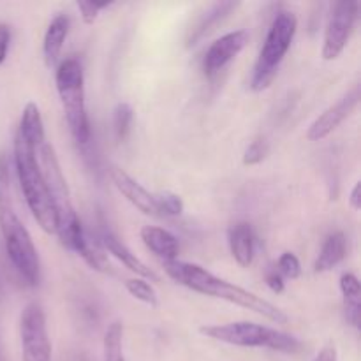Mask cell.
<instances>
[{
    "label": "cell",
    "instance_id": "cell-29",
    "mask_svg": "<svg viewBox=\"0 0 361 361\" xmlns=\"http://www.w3.org/2000/svg\"><path fill=\"white\" fill-rule=\"evenodd\" d=\"M11 41V30L7 25L0 23V63H4L7 56V49H9Z\"/></svg>",
    "mask_w": 361,
    "mask_h": 361
},
{
    "label": "cell",
    "instance_id": "cell-32",
    "mask_svg": "<svg viewBox=\"0 0 361 361\" xmlns=\"http://www.w3.org/2000/svg\"><path fill=\"white\" fill-rule=\"evenodd\" d=\"M0 361H4V360H2V356H0Z\"/></svg>",
    "mask_w": 361,
    "mask_h": 361
},
{
    "label": "cell",
    "instance_id": "cell-23",
    "mask_svg": "<svg viewBox=\"0 0 361 361\" xmlns=\"http://www.w3.org/2000/svg\"><path fill=\"white\" fill-rule=\"evenodd\" d=\"M134 111L127 102H120L116 104L115 111H113V130L118 141H123L130 133V126H133Z\"/></svg>",
    "mask_w": 361,
    "mask_h": 361
},
{
    "label": "cell",
    "instance_id": "cell-22",
    "mask_svg": "<svg viewBox=\"0 0 361 361\" xmlns=\"http://www.w3.org/2000/svg\"><path fill=\"white\" fill-rule=\"evenodd\" d=\"M126 289L133 298L137 300V302L145 303V305L148 307H157V293H155L154 286L148 281H145V279H127Z\"/></svg>",
    "mask_w": 361,
    "mask_h": 361
},
{
    "label": "cell",
    "instance_id": "cell-12",
    "mask_svg": "<svg viewBox=\"0 0 361 361\" xmlns=\"http://www.w3.org/2000/svg\"><path fill=\"white\" fill-rule=\"evenodd\" d=\"M109 176L111 182L115 183L116 189L126 196L129 203H133L141 214L150 215V217H161L157 210V203H155V194H150L140 182L133 178L129 173L123 171L122 168L111 166L109 168Z\"/></svg>",
    "mask_w": 361,
    "mask_h": 361
},
{
    "label": "cell",
    "instance_id": "cell-28",
    "mask_svg": "<svg viewBox=\"0 0 361 361\" xmlns=\"http://www.w3.org/2000/svg\"><path fill=\"white\" fill-rule=\"evenodd\" d=\"M264 281H267L268 288H270L275 295H281V293H284L286 282L277 270L267 271V277H264Z\"/></svg>",
    "mask_w": 361,
    "mask_h": 361
},
{
    "label": "cell",
    "instance_id": "cell-9",
    "mask_svg": "<svg viewBox=\"0 0 361 361\" xmlns=\"http://www.w3.org/2000/svg\"><path fill=\"white\" fill-rule=\"evenodd\" d=\"M358 9L360 2L356 0H338L331 4L330 16L324 28L323 51H321L324 60L338 59L345 49L356 20H358Z\"/></svg>",
    "mask_w": 361,
    "mask_h": 361
},
{
    "label": "cell",
    "instance_id": "cell-20",
    "mask_svg": "<svg viewBox=\"0 0 361 361\" xmlns=\"http://www.w3.org/2000/svg\"><path fill=\"white\" fill-rule=\"evenodd\" d=\"M236 6H238V4H235V2H221V4H215V6H212L210 9L207 11V14H204V16L197 21L196 27L190 30L189 39H187V46L190 48V46L197 44V41H200V39L203 37L208 30H212V27H214V25H217L222 18L228 16V14L231 13Z\"/></svg>",
    "mask_w": 361,
    "mask_h": 361
},
{
    "label": "cell",
    "instance_id": "cell-30",
    "mask_svg": "<svg viewBox=\"0 0 361 361\" xmlns=\"http://www.w3.org/2000/svg\"><path fill=\"white\" fill-rule=\"evenodd\" d=\"M314 361H338L337 358V349H335L334 344H328L317 353V356L314 358Z\"/></svg>",
    "mask_w": 361,
    "mask_h": 361
},
{
    "label": "cell",
    "instance_id": "cell-15",
    "mask_svg": "<svg viewBox=\"0 0 361 361\" xmlns=\"http://www.w3.org/2000/svg\"><path fill=\"white\" fill-rule=\"evenodd\" d=\"M71 21L66 14H56L48 25V30L44 34V41H42V55H44V62L48 67L56 66L62 53L63 42H66L67 34H69Z\"/></svg>",
    "mask_w": 361,
    "mask_h": 361
},
{
    "label": "cell",
    "instance_id": "cell-2",
    "mask_svg": "<svg viewBox=\"0 0 361 361\" xmlns=\"http://www.w3.org/2000/svg\"><path fill=\"white\" fill-rule=\"evenodd\" d=\"M39 164H41L42 175H44L46 187H48L49 197H51L53 212H55L56 231L55 235L60 238V243L67 250L80 254L81 257L87 252L88 235L81 226L80 217L76 214L73 200H71L69 187H67L66 176L60 168L59 157L49 143H44L37 150Z\"/></svg>",
    "mask_w": 361,
    "mask_h": 361
},
{
    "label": "cell",
    "instance_id": "cell-16",
    "mask_svg": "<svg viewBox=\"0 0 361 361\" xmlns=\"http://www.w3.org/2000/svg\"><path fill=\"white\" fill-rule=\"evenodd\" d=\"M101 240H102V245L106 247V250H108L111 256H115L123 267L129 268V270L134 271L136 275H140V279H145V281H148V279H150V281H157L154 271H152L150 268L140 259V257H136V254L130 252V250L127 249V247L123 245V243L120 242L111 231L102 233Z\"/></svg>",
    "mask_w": 361,
    "mask_h": 361
},
{
    "label": "cell",
    "instance_id": "cell-1",
    "mask_svg": "<svg viewBox=\"0 0 361 361\" xmlns=\"http://www.w3.org/2000/svg\"><path fill=\"white\" fill-rule=\"evenodd\" d=\"M164 264V270L176 284L189 288L190 291L200 293V295L212 296V298L224 300V302L235 303V305L249 309L252 312L259 314V316L267 317L275 324H286L289 321L288 314L270 303L268 300L261 298V296L254 295V293L247 291V289L240 288V286L231 284V282L224 281V279L215 277L204 268L197 267V264L185 263V261H168Z\"/></svg>",
    "mask_w": 361,
    "mask_h": 361
},
{
    "label": "cell",
    "instance_id": "cell-10",
    "mask_svg": "<svg viewBox=\"0 0 361 361\" xmlns=\"http://www.w3.org/2000/svg\"><path fill=\"white\" fill-rule=\"evenodd\" d=\"M250 35L247 30H235L222 35L208 48L203 60V69L207 76H215L221 73L233 59H236L240 51L247 46Z\"/></svg>",
    "mask_w": 361,
    "mask_h": 361
},
{
    "label": "cell",
    "instance_id": "cell-27",
    "mask_svg": "<svg viewBox=\"0 0 361 361\" xmlns=\"http://www.w3.org/2000/svg\"><path fill=\"white\" fill-rule=\"evenodd\" d=\"M78 9H80L81 20H83L85 25H94L95 20H97L99 13H101L104 7H108V2H92V0H80L76 4Z\"/></svg>",
    "mask_w": 361,
    "mask_h": 361
},
{
    "label": "cell",
    "instance_id": "cell-24",
    "mask_svg": "<svg viewBox=\"0 0 361 361\" xmlns=\"http://www.w3.org/2000/svg\"><path fill=\"white\" fill-rule=\"evenodd\" d=\"M155 203H157L159 215H166V217H178L185 208L182 197L175 192H169V190L155 194Z\"/></svg>",
    "mask_w": 361,
    "mask_h": 361
},
{
    "label": "cell",
    "instance_id": "cell-6",
    "mask_svg": "<svg viewBox=\"0 0 361 361\" xmlns=\"http://www.w3.org/2000/svg\"><path fill=\"white\" fill-rule=\"evenodd\" d=\"M55 85L71 134L78 143L87 145L90 140V122L85 106V74L81 63L76 59L60 62L55 73Z\"/></svg>",
    "mask_w": 361,
    "mask_h": 361
},
{
    "label": "cell",
    "instance_id": "cell-25",
    "mask_svg": "<svg viewBox=\"0 0 361 361\" xmlns=\"http://www.w3.org/2000/svg\"><path fill=\"white\" fill-rule=\"evenodd\" d=\"M277 271L281 274L282 279H291V281H296V279L302 275V264H300V259L293 252H284L277 261Z\"/></svg>",
    "mask_w": 361,
    "mask_h": 361
},
{
    "label": "cell",
    "instance_id": "cell-14",
    "mask_svg": "<svg viewBox=\"0 0 361 361\" xmlns=\"http://www.w3.org/2000/svg\"><path fill=\"white\" fill-rule=\"evenodd\" d=\"M228 242L231 256L235 257L236 263L243 268L250 267L254 261L256 238H254V231L249 222H236V224H233L228 231Z\"/></svg>",
    "mask_w": 361,
    "mask_h": 361
},
{
    "label": "cell",
    "instance_id": "cell-31",
    "mask_svg": "<svg viewBox=\"0 0 361 361\" xmlns=\"http://www.w3.org/2000/svg\"><path fill=\"white\" fill-rule=\"evenodd\" d=\"M349 204H351L355 210H360L361 208V183L356 182L355 187L351 190V196H349Z\"/></svg>",
    "mask_w": 361,
    "mask_h": 361
},
{
    "label": "cell",
    "instance_id": "cell-7",
    "mask_svg": "<svg viewBox=\"0 0 361 361\" xmlns=\"http://www.w3.org/2000/svg\"><path fill=\"white\" fill-rule=\"evenodd\" d=\"M296 28H298V18L289 11H282L274 18L270 28H268L263 48H261L259 56L256 60V66H254V74L252 80H250V88L254 92L267 90L271 81L275 80L279 66L291 48Z\"/></svg>",
    "mask_w": 361,
    "mask_h": 361
},
{
    "label": "cell",
    "instance_id": "cell-26",
    "mask_svg": "<svg viewBox=\"0 0 361 361\" xmlns=\"http://www.w3.org/2000/svg\"><path fill=\"white\" fill-rule=\"evenodd\" d=\"M268 143L264 140H256L247 147L245 154H243V164L245 166H256L263 162L268 155Z\"/></svg>",
    "mask_w": 361,
    "mask_h": 361
},
{
    "label": "cell",
    "instance_id": "cell-8",
    "mask_svg": "<svg viewBox=\"0 0 361 361\" xmlns=\"http://www.w3.org/2000/svg\"><path fill=\"white\" fill-rule=\"evenodd\" d=\"M21 361H51V342L48 337L44 310L32 302L20 317Z\"/></svg>",
    "mask_w": 361,
    "mask_h": 361
},
{
    "label": "cell",
    "instance_id": "cell-13",
    "mask_svg": "<svg viewBox=\"0 0 361 361\" xmlns=\"http://www.w3.org/2000/svg\"><path fill=\"white\" fill-rule=\"evenodd\" d=\"M140 236L141 240H143L145 247H147L155 257H159L162 263L178 259V240H176L175 235H171L168 229L157 228V226H143L140 231Z\"/></svg>",
    "mask_w": 361,
    "mask_h": 361
},
{
    "label": "cell",
    "instance_id": "cell-11",
    "mask_svg": "<svg viewBox=\"0 0 361 361\" xmlns=\"http://www.w3.org/2000/svg\"><path fill=\"white\" fill-rule=\"evenodd\" d=\"M360 102V87H355L348 95L335 102L334 106L326 109L323 115L317 116L312 123H310L309 130H307V137L309 141H321L324 137L330 136L358 106Z\"/></svg>",
    "mask_w": 361,
    "mask_h": 361
},
{
    "label": "cell",
    "instance_id": "cell-19",
    "mask_svg": "<svg viewBox=\"0 0 361 361\" xmlns=\"http://www.w3.org/2000/svg\"><path fill=\"white\" fill-rule=\"evenodd\" d=\"M341 291L344 298L345 319L353 328H360L361 323V286L356 275L342 274Z\"/></svg>",
    "mask_w": 361,
    "mask_h": 361
},
{
    "label": "cell",
    "instance_id": "cell-5",
    "mask_svg": "<svg viewBox=\"0 0 361 361\" xmlns=\"http://www.w3.org/2000/svg\"><path fill=\"white\" fill-rule=\"evenodd\" d=\"M200 334L214 341L224 342V344L238 345V348H267L271 351L286 353V355H293L302 349L298 338L274 330V328L263 326V324L249 323V321L201 326Z\"/></svg>",
    "mask_w": 361,
    "mask_h": 361
},
{
    "label": "cell",
    "instance_id": "cell-17",
    "mask_svg": "<svg viewBox=\"0 0 361 361\" xmlns=\"http://www.w3.org/2000/svg\"><path fill=\"white\" fill-rule=\"evenodd\" d=\"M348 254V240L342 231H335L324 240L323 249H321L319 256H317L316 264H314V270L317 274H323V271H330L341 263L342 259Z\"/></svg>",
    "mask_w": 361,
    "mask_h": 361
},
{
    "label": "cell",
    "instance_id": "cell-4",
    "mask_svg": "<svg viewBox=\"0 0 361 361\" xmlns=\"http://www.w3.org/2000/svg\"><path fill=\"white\" fill-rule=\"evenodd\" d=\"M37 150L39 148H35L16 133L14 136V166H16L21 192H23L25 201L42 231L48 235H55V212H53L51 197H49L44 175H42L41 164H39Z\"/></svg>",
    "mask_w": 361,
    "mask_h": 361
},
{
    "label": "cell",
    "instance_id": "cell-18",
    "mask_svg": "<svg viewBox=\"0 0 361 361\" xmlns=\"http://www.w3.org/2000/svg\"><path fill=\"white\" fill-rule=\"evenodd\" d=\"M18 134L34 145L35 148H41L46 143V134H44V123H42L41 109L35 102H28L23 108L20 118V127H18Z\"/></svg>",
    "mask_w": 361,
    "mask_h": 361
},
{
    "label": "cell",
    "instance_id": "cell-3",
    "mask_svg": "<svg viewBox=\"0 0 361 361\" xmlns=\"http://www.w3.org/2000/svg\"><path fill=\"white\" fill-rule=\"evenodd\" d=\"M0 231L4 236V245L21 277L30 286L39 282L41 263L32 236L21 219L18 217L11 196V176L6 157H0Z\"/></svg>",
    "mask_w": 361,
    "mask_h": 361
},
{
    "label": "cell",
    "instance_id": "cell-21",
    "mask_svg": "<svg viewBox=\"0 0 361 361\" xmlns=\"http://www.w3.org/2000/svg\"><path fill=\"white\" fill-rule=\"evenodd\" d=\"M123 326L122 323L115 321L108 326L102 342V351H104V361H126L123 356Z\"/></svg>",
    "mask_w": 361,
    "mask_h": 361
}]
</instances>
